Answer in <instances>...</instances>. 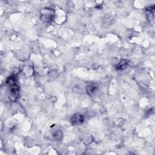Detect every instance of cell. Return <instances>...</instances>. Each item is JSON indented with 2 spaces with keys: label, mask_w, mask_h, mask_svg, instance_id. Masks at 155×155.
I'll list each match as a JSON object with an SVG mask.
<instances>
[{
  "label": "cell",
  "mask_w": 155,
  "mask_h": 155,
  "mask_svg": "<svg viewBox=\"0 0 155 155\" xmlns=\"http://www.w3.org/2000/svg\"><path fill=\"white\" fill-rule=\"evenodd\" d=\"M72 124L74 125H79L84 122V117L80 114H76L72 117Z\"/></svg>",
  "instance_id": "obj_1"
}]
</instances>
